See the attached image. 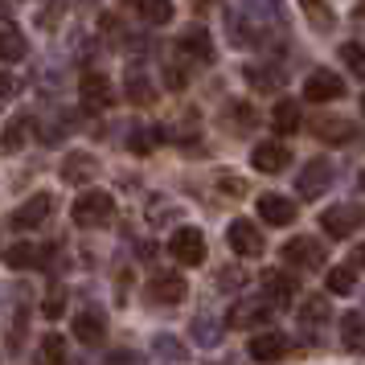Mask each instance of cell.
<instances>
[{
	"label": "cell",
	"mask_w": 365,
	"mask_h": 365,
	"mask_svg": "<svg viewBox=\"0 0 365 365\" xmlns=\"http://www.w3.org/2000/svg\"><path fill=\"white\" fill-rule=\"evenodd\" d=\"M21 128H25V119H17V123H9V132H4V148L13 152L21 148Z\"/></svg>",
	"instance_id": "35"
},
{
	"label": "cell",
	"mask_w": 365,
	"mask_h": 365,
	"mask_svg": "<svg viewBox=\"0 0 365 365\" xmlns=\"http://www.w3.org/2000/svg\"><path fill=\"white\" fill-rule=\"evenodd\" d=\"M283 259L316 271V267H324V247H320L316 238H292V242H283Z\"/></svg>",
	"instance_id": "9"
},
{
	"label": "cell",
	"mask_w": 365,
	"mask_h": 365,
	"mask_svg": "<svg viewBox=\"0 0 365 365\" xmlns=\"http://www.w3.org/2000/svg\"><path fill=\"white\" fill-rule=\"evenodd\" d=\"M226 238H230L234 255H242V259H259V255H263V234H259V226L247 222V217H234Z\"/></svg>",
	"instance_id": "4"
},
{
	"label": "cell",
	"mask_w": 365,
	"mask_h": 365,
	"mask_svg": "<svg viewBox=\"0 0 365 365\" xmlns=\"http://www.w3.org/2000/svg\"><path fill=\"white\" fill-rule=\"evenodd\" d=\"M259 217L267 226H287V222H296V201L283 193H259Z\"/></svg>",
	"instance_id": "8"
},
{
	"label": "cell",
	"mask_w": 365,
	"mask_h": 365,
	"mask_svg": "<svg viewBox=\"0 0 365 365\" xmlns=\"http://www.w3.org/2000/svg\"><path fill=\"white\" fill-rule=\"evenodd\" d=\"M361 189H365V173H361Z\"/></svg>",
	"instance_id": "42"
},
{
	"label": "cell",
	"mask_w": 365,
	"mask_h": 365,
	"mask_svg": "<svg viewBox=\"0 0 365 365\" xmlns=\"http://www.w3.org/2000/svg\"><path fill=\"white\" fill-rule=\"evenodd\" d=\"M316 135L329 140V144H345L349 135H353V128H349L345 119H316Z\"/></svg>",
	"instance_id": "23"
},
{
	"label": "cell",
	"mask_w": 365,
	"mask_h": 365,
	"mask_svg": "<svg viewBox=\"0 0 365 365\" xmlns=\"http://www.w3.org/2000/svg\"><path fill=\"white\" fill-rule=\"evenodd\" d=\"M78 95H83L86 111H107V107L115 103V91H111V78H107V74H83Z\"/></svg>",
	"instance_id": "6"
},
{
	"label": "cell",
	"mask_w": 365,
	"mask_h": 365,
	"mask_svg": "<svg viewBox=\"0 0 365 365\" xmlns=\"http://www.w3.org/2000/svg\"><path fill=\"white\" fill-rule=\"evenodd\" d=\"M353 283H357V275H353L349 267H332V271H329V292H332V296H349V292H353Z\"/></svg>",
	"instance_id": "26"
},
{
	"label": "cell",
	"mask_w": 365,
	"mask_h": 365,
	"mask_svg": "<svg viewBox=\"0 0 365 365\" xmlns=\"http://www.w3.org/2000/svg\"><path fill=\"white\" fill-rule=\"evenodd\" d=\"M197 341H201V345H214V341H217V329H214V320H210V316H201V320H197Z\"/></svg>",
	"instance_id": "32"
},
{
	"label": "cell",
	"mask_w": 365,
	"mask_h": 365,
	"mask_svg": "<svg viewBox=\"0 0 365 365\" xmlns=\"http://www.w3.org/2000/svg\"><path fill=\"white\" fill-rule=\"evenodd\" d=\"M156 353H168V357H181V345L168 341V336H156Z\"/></svg>",
	"instance_id": "36"
},
{
	"label": "cell",
	"mask_w": 365,
	"mask_h": 365,
	"mask_svg": "<svg viewBox=\"0 0 365 365\" xmlns=\"http://www.w3.org/2000/svg\"><path fill=\"white\" fill-rule=\"evenodd\" d=\"M320 320H329V299L312 296L308 304H304V324H320Z\"/></svg>",
	"instance_id": "28"
},
{
	"label": "cell",
	"mask_w": 365,
	"mask_h": 365,
	"mask_svg": "<svg viewBox=\"0 0 365 365\" xmlns=\"http://www.w3.org/2000/svg\"><path fill=\"white\" fill-rule=\"evenodd\" d=\"M17 95V83H13V74H4V99H13Z\"/></svg>",
	"instance_id": "38"
},
{
	"label": "cell",
	"mask_w": 365,
	"mask_h": 365,
	"mask_svg": "<svg viewBox=\"0 0 365 365\" xmlns=\"http://www.w3.org/2000/svg\"><path fill=\"white\" fill-rule=\"evenodd\" d=\"M74 332H78L83 345H99L103 336H107V324H103L99 312H83L78 320H74Z\"/></svg>",
	"instance_id": "20"
},
{
	"label": "cell",
	"mask_w": 365,
	"mask_h": 365,
	"mask_svg": "<svg viewBox=\"0 0 365 365\" xmlns=\"http://www.w3.org/2000/svg\"><path fill=\"white\" fill-rule=\"evenodd\" d=\"M271 123H275V132L279 135H292L299 128V107L292 99H279L275 103V111H271Z\"/></svg>",
	"instance_id": "21"
},
{
	"label": "cell",
	"mask_w": 365,
	"mask_h": 365,
	"mask_svg": "<svg viewBox=\"0 0 365 365\" xmlns=\"http://www.w3.org/2000/svg\"><path fill=\"white\" fill-rule=\"evenodd\" d=\"M140 17L148 25H168L173 21V0H140Z\"/></svg>",
	"instance_id": "24"
},
{
	"label": "cell",
	"mask_w": 365,
	"mask_h": 365,
	"mask_svg": "<svg viewBox=\"0 0 365 365\" xmlns=\"http://www.w3.org/2000/svg\"><path fill=\"white\" fill-rule=\"evenodd\" d=\"M50 255V247H34V242H13L4 250V263L13 271H25V267H41V259Z\"/></svg>",
	"instance_id": "16"
},
{
	"label": "cell",
	"mask_w": 365,
	"mask_h": 365,
	"mask_svg": "<svg viewBox=\"0 0 365 365\" xmlns=\"http://www.w3.org/2000/svg\"><path fill=\"white\" fill-rule=\"evenodd\" d=\"M263 292L279 304H292V296H299V279L292 271H267L263 275Z\"/></svg>",
	"instance_id": "14"
},
{
	"label": "cell",
	"mask_w": 365,
	"mask_h": 365,
	"mask_svg": "<svg viewBox=\"0 0 365 365\" xmlns=\"http://www.w3.org/2000/svg\"><path fill=\"white\" fill-rule=\"evenodd\" d=\"M50 214H53V197L50 193H37V197H29L21 210L9 214V226H13V230H34V226H41Z\"/></svg>",
	"instance_id": "5"
},
{
	"label": "cell",
	"mask_w": 365,
	"mask_h": 365,
	"mask_svg": "<svg viewBox=\"0 0 365 365\" xmlns=\"http://www.w3.org/2000/svg\"><path fill=\"white\" fill-rule=\"evenodd\" d=\"M357 263H361V267H365V247H361V250H357Z\"/></svg>",
	"instance_id": "40"
},
{
	"label": "cell",
	"mask_w": 365,
	"mask_h": 365,
	"mask_svg": "<svg viewBox=\"0 0 365 365\" xmlns=\"http://www.w3.org/2000/svg\"><path fill=\"white\" fill-rule=\"evenodd\" d=\"M247 83L259 86V91H275V86H279V74H275V70H255V66H247Z\"/></svg>",
	"instance_id": "29"
},
{
	"label": "cell",
	"mask_w": 365,
	"mask_h": 365,
	"mask_svg": "<svg viewBox=\"0 0 365 365\" xmlns=\"http://www.w3.org/2000/svg\"><path fill=\"white\" fill-rule=\"evenodd\" d=\"M250 165L259 168V173H283V168L292 165V152L283 148V144H275V140H267V144H259V148L250 152Z\"/></svg>",
	"instance_id": "11"
},
{
	"label": "cell",
	"mask_w": 365,
	"mask_h": 365,
	"mask_svg": "<svg viewBox=\"0 0 365 365\" xmlns=\"http://www.w3.org/2000/svg\"><path fill=\"white\" fill-rule=\"evenodd\" d=\"M111 361H115V365H132L135 357H132V353H115V357H111Z\"/></svg>",
	"instance_id": "39"
},
{
	"label": "cell",
	"mask_w": 365,
	"mask_h": 365,
	"mask_svg": "<svg viewBox=\"0 0 365 365\" xmlns=\"http://www.w3.org/2000/svg\"><path fill=\"white\" fill-rule=\"evenodd\" d=\"M62 308H66V296H62V292H53V296L41 304V312L50 316V320H58V316H62Z\"/></svg>",
	"instance_id": "33"
},
{
	"label": "cell",
	"mask_w": 365,
	"mask_h": 365,
	"mask_svg": "<svg viewBox=\"0 0 365 365\" xmlns=\"http://www.w3.org/2000/svg\"><path fill=\"white\" fill-rule=\"evenodd\" d=\"M341 58H345V66H349V70H357V74L365 78V50L357 46V41H349V46H341Z\"/></svg>",
	"instance_id": "30"
},
{
	"label": "cell",
	"mask_w": 365,
	"mask_h": 365,
	"mask_svg": "<svg viewBox=\"0 0 365 365\" xmlns=\"http://www.w3.org/2000/svg\"><path fill=\"white\" fill-rule=\"evenodd\" d=\"M0 58H4L9 66L25 58V37H21V29L13 21H4V29H0Z\"/></svg>",
	"instance_id": "19"
},
{
	"label": "cell",
	"mask_w": 365,
	"mask_h": 365,
	"mask_svg": "<svg viewBox=\"0 0 365 365\" xmlns=\"http://www.w3.org/2000/svg\"><path fill=\"white\" fill-rule=\"evenodd\" d=\"M168 250H173L177 263L197 267V263H205V234L193 230V226H185V230H177L173 238H168Z\"/></svg>",
	"instance_id": "2"
},
{
	"label": "cell",
	"mask_w": 365,
	"mask_h": 365,
	"mask_svg": "<svg viewBox=\"0 0 365 365\" xmlns=\"http://www.w3.org/2000/svg\"><path fill=\"white\" fill-rule=\"evenodd\" d=\"M283 353H287V336L283 332H259V336H250V357L255 361H279Z\"/></svg>",
	"instance_id": "13"
},
{
	"label": "cell",
	"mask_w": 365,
	"mask_h": 365,
	"mask_svg": "<svg viewBox=\"0 0 365 365\" xmlns=\"http://www.w3.org/2000/svg\"><path fill=\"white\" fill-rule=\"evenodd\" d=\"M128 95H132V103H152V86L144 78H132L128 83Z\"/></svg>",
	"instance_id": "31"
},
{
	"label": "cell",
	"mask_w": 365,
	"mask_h": 365,
	"mask_svg": "<svg viewBox=\"0 0 365 365\" xmlns=\"http://www.w3.org/2000/svg\"><path fill=\"white\" fill-rule=\"evenodd\" d=\"M304 9H308V17H312L316 29H332V9L324 4V0H299Z\"/></svg>",
	"instance_id": "27"
},
{
	"label": "cell",
	"mask_w": 365,
	"mask_h": 365,
	"mask_svg": "<svg viewBox=\"0 0 365 365\" xmlns=\"http://www.w3.org/2000/svg\"><path fill=\"white\" fill-rule=\"evenodd\" d=\"M361 115H365V95H361Z\"/></svg>",
	"instance_id": "41"
},
{
	"label": "cell",
	"mask_w": 365,
	"mask_h": 365,
	"mask_svg": "<svg viewBox=\"0 0 365 365\" xmlns=\"http://www.w3.org/2000/svg\"><path fill=\"white\" fill-rule=\"evenodd\" d=\"M132 148H135V152H148V148H152V135L135 132V135H132Z\"/></svg>",
	"instance_id": "37"
},
{
	"label": "cell",
	"mask_w": 365,
	"mask_h": 365,
	"mask_svg": "<svg viewBox=\"0 0 365 365\" xmlns=\"http://www.w3.org/2000/svg\"><path fill=\"white\" fill-rule=\"evenodd\" d=\"M95 173V165H91V156L86 152H74V156H66V165H62V181H86Z\"/></svg>",
	"instance_id": "22"
},
{
	"label": "cell",
	"mask_w": 365,
	"mask_h": 365,
	"mask_svg": "<svg viewBox=\"0 0 365 365\" xmlns=\"http://www.w3.org/2000/svg\"><path fill=\"white\" fill-rule=\"evenodd\" d=\"M320 226H324L332 238H349L357 226H365V210L361 205H329V210L320 214Z\"/></svg>",
	"instance_id": "3"
},
{
	"label": "cell",
	"mask_w": 365,
	"mask_h": 365,
	"mask_svg": "<svg viewBox=\"0 0 365 365\" xmlns=\"http://www.w3.org/2000/svg\"><path fill=\"white\" fill-rule=\"evenodd\" d=\"M41 365H70L66 361V345H62V336H46L41 341Z\"/></svg>",
	"instance_id": "25"
},
{
	"label": "cell",
	"mask_w": 365,
	"mask_h": 365,
	"mask_svg": "<svg viewBox=\"0 0 365 365\" xmlns=\"http://www.w3.org/2000/svg\"><path fill=\"white\" fill-rule=\"evenodd\" d=\"M267 316H271V308H267L263 299H238L226 312V324L230 329H255V324H263Z\"/></svg>",
	"instance_id": "10"
},
{
	"label": "cell",
	"mask_w": 365,
	"mask_h": 365,
	"mask_svg": "<svg viewBox=\"0 0 365 365\" xmlns=\"http://www.w3.org/2000/svg\"><path fill=\"white\" fill-rule=\"evenodd\" d=\"M217 189H222V193H230V197H242V193H247L242 177H222V181H217Z\"/></svg>",
	"instance_id": "34"
},
{
	"label": "cell",
	"mask_w": 365,
	"mask_h": 365,
	"mask_svg": "<svg viewBox=\"0 0 365 365\" xmlns=\"http://www.w3.org/2000/svg\"><path fill=\"white\" fill-rule=\"evenodd\" d=\"M332 181V168L324 160H312V165L299 173V197H320Z\"/></svg>",
	"instance_id": "15"
},
{
	"label": "cell",
	"mask_w": 365,
	"mask_h": 365,
	"mask_svg": "<svg viewBox=\"0 0 365 365\" xmlns=\"http://www.w3.org/2000/svg\"><path fill=\"white\" fill-rule=\"evenodd\" d=\"M341 345L349 353H365V320L357 312H345V320H341Z\"/></svg>",
	"instance_id": "18"
},
{
	"label": "cell",
	"mask_w": 365,
	"mask_h": 365,
	"mask_svg": "<svg viewBox=\"0 0 365 365\" xmlns=\"http://www.w3.org/2000/svg\"><path fill=\"white\" fill-rule=\"evenodd\" d=\"M181 53L185 58H193V62H214V41L205 29H189L181 37Z\"/></svg>",
	"instance_id": "17"
},
{
	"label": "cell",
	"mask_w": 365,
	"mask_h": 365,
	"mask_svg": "<svg viewBox=\"0 0 365 365\" xmlns=\"http://www.w3.org/2000/svg\"><path fill=\"white\" fill-rule=\"evenodd\" d=\"M74 222L78 226H103V222H111V214H115V201H111V193H103V189H86L83 197L74 201Z\"/></svg>",
	"instance_id": "1"
},
{
	"label": "cell",
	"mask_w": 365,
	"mask_h": 365,
	"mask_svg": "<svg viewBox=\"0 0 365 365\" xmlns=\"http://www.w3.org/2000/svg\"><path fill=\"white\" fill-rule=\"evenodd\" d=\"M341 95H345V83L332 70H316L304 83V99H312V103H332V99H341Z\"/></svg>",
	"instance_id": "7"
},
{
	"label": "cell",
	"mask_w": 365,
	"mask_h": 365,
	"mask_svg": "<svg viewBox=\"0 0 365 365\" xmlns=\"http://www.w3.org/2000/svg\"><path fill=\"white\" fill-rule=\"evenodd\" d=\"M148 296L156 299V304H181V299L189 296V287H185L181 275H173V271H160V275L148 283Z\"/></svg>",
	"instance_id": "12"
}]
</instances>
